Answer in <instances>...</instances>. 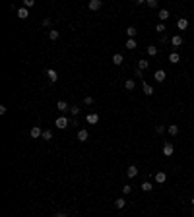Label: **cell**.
I'll return each mask as SVG.
<instances>
[{"label": "cell", "mask_w": 194, "mask_h": 217, "mask_svg": "<svg viewBox=\"0 0 194 217\" xmlns=\"http://www.w3.org/2000/svg\"><path fill=\"white\" fill-rule=\"evenodd\" d=\"M146 52H148L150 56H157V47H153V45H150L148 49H146Z\"/></svg>", "instance_id": "obj_23"}, {"label": "cell", "mask_w": 194, "mask_h": 217, "mask_svg": "<svg viewBox=\"0 0 194 217\" xmlns=\"http://www.w3.org/2000/svg\"><path fill=\"white\" fill-rule=\"evenodd\" d=\"M134 76H136V78H144V72L140 70V68H136V70H134Z\"/></svg>", "instance_id": "obj_34"}, {"label": "cell", "mask_w": 194, "mask_h": 217, "mask_svg": "<svg viewBox=\"0 0 194 217\" xmlns=\"http://www.w3.org/2000/svg\"><path fill=\"white\" fill-rule=\"evenodd\" d=\"M171 45L175 47V49H179V47L182 45V37H181V35H173V37H171Z\"/></svg>", "instance_id": "obj_6"}, {"label": "cell", "mask_w": 194, "mask_h": 217, "mask_svg": "<svg viewBox=\"0 0 194 217\" xmlns=\"http://www.w3.org/2000/svg\"><path fill=\"white\" fill-rule=\"evenodd\" d=\"M190 202H192V205H194V198H192V200H190Z\"/></svg>", "instance_id": "obj_39"}, {"label": "cell", "mask_w": 194, "mask_h": 217, "mask_svg": "<svg viewBox=\"0 0 194 217\" xmlns=\"http://www.w3.org/2000/svg\"><path fill=\"white\" fill-rule=\"evenodd\" d=\"M173 153H175V147H173V144L167 142V144L163 145V155H165V157H171Z\"/></svg>", "instance_id": "obj_4"}, {"label": "cell", "mask_w": 194, "mask_h": 217, "mask_svg": "<svg viewBox=\"0 0 194 217\" xmlns=\"http://www.w3.org/2000/svg\"><path fill=\"white\" fill-rule=\"evenodd\" d=\"M167 180V174L163 171H159V173H155V182H159V184H163Z\"/></svg>", "instance_id": "obj_12"}, {"label": "cell", "mask_w": 194, "mask_h": 217, "mask_svg": "<svg viewBox=\"0 0 194 217\" xmlns=\"http://www.w3.org/2000/svg\"><path fill=\"white\" fill-rule=\"evenodd\" d=\"M126 177H128V178L138 177V169H136V165H130V167L126 169Z\"/></svg>", "instance_id": "obj_9"}, {"label": "cell", "mask_w": 194, "mask_h": 217, "mask_svg": "<svg viewBox=\"0 0 194 217\" xmlns=\"http://www.w3.org/2000/svg\"><path fill=\"white\" fill-rule=\"evenodd\" d=\"M155 31H157V33H161V35H163V31H167L165 23H157V25H155Z\"/></svg>", "instance_id": "obj_28"}, {"label": "cell", "mask_w": 194, "mask_h": 217, "mask_svg": "<svg viewBox=\"0 0 194 217\" xmlns=\"http://www.w3.org/2000/svg\"><path fill=\"white\" fill-rule=\"evenodd\" d=\"M126 49H128V51H134V49H136V39H128V41H126Z\"/></svg>", "instance_id": "obj_27"}, {"label": "cell", "mask_w": 194, "mask_h": 217, "mask_svg": "<svg viewBox=\"0 0 194 217\" xmlns=\"http://www.w3.org/2000/svg\"><path fill=\"white\" fill-rule=\"evenodd\" d=\"M169 62H171V64H177V62H181L179 52H171V54H169Z\"/></svg>", "instance_id": "obj_19"}, {"label": "cell", "mask_w": 194, "mask_h": 217, "mask_svg": "<svg viewBox=\"0 0 194 217\" xmlns=\"http://www.w3.org/2000/svg\"><path fill=\"white\" fill-rule=\"evenodd\" d=\"M49 25H51V19H49V18L43 19V27H49Z\"/></svg>", "instance_id": "obj_37"}, {"label": "cell", "mask_w": 194, "mask_h": 217, "mask_svg": "<svg viewBox=\"0 0 194 217\" xmlns=\"http://www.w3.org/2000/svg\"><path fill=\"white\" fill-rule=\"evenodd\" d=\"M153 78H155V82H157V83H163V82H165V78H167V74H165V70H155Z\"/></svg>", "instance_id": "obj_2"}, {"label": "cell", "mask_w": 194, "mask_h": 217, "mask_svg": "<svg viewBox=\"0 0 194 217\" xmlns=\"http://www.w3.org/2000/svg\"><path fill=\"white\" fill-rule=\"evenodd\" d=\"M41 138H43L45 142H51L52 140V132L51 130H43V136H41Z\"/></svg>", "instance_id": "obj_25"}, {"label": "cell", "mask_w": 194, "mask_h": 217, "mask_svg": "<svg viewBox=\"0 0 194 217\" xmlns=\"http://www.w3.org/2000/svg\"><path fill=\"white\" fill-rule=\"evenodd\" d=\"M177 27H179L181 31H185V29L188 27V19H186V18H181L179 22H177Z\"/></svg>", "instance_id": "obj_15"}, {"label": "cell", "mask_w": 194, "mask_h": 217, "mask_svg": "<svg viewBox=\"0 0 194 217\" xmlns=\"http://www.w3.org/2000/svg\"><path fill=\"white\" fill-rule=\"evenodd\" d=\"M55 217H68V215H66V213H62V211H60V213H56Z\"/></svg>", "instance_id": "obj_38"}, {"label": "cell", "mask_w": 194, "mask_h": 217, "mask_svg": "<svg viewBox=\"0 0 194 217\" xmlns=\"http://www.w3.org/2000/svg\"><path fill=\"white\" fill-rule=\"evenodd\" d=\"M169 10H159V14H157V18H159V23H163V22H167L169 19Z\"/></svg>", "instance_id": "obj_5"}, {"label": "cell", "mask_w": 194, "mask_h": 217, "mask_svg": "<svg viewBox=\"0 0 194 217\" xmlns=\"http://www.w3.org/2000/svg\"><path fill=\"white\" fill-rule=\"evenodd\" d=\"M155 132H157V134H163V132H165V126H163V124H157V126H155Z\"/></svg>", "instance_id": "obj_32"}, {"label": "cell", "mask_w": 194, "mask_h": 217, "mask_svg": "<svg viewBox=\"0 0 194 217\" xmlns=\"http://www.w3.org/2000/svg\"><path fill=\"white\" fill-rule=\"evenodd\" d=\"M130 192H132V186H130V184H124V186H122V194H130Z\"/></svg>", "instance_id": "obj_31"}, {"label": "cell", "mask_w": 194, "mask_h": 217, "mask_svg": "<svg viewBox=\"0 0 194 217\" xmlns=\"http://www.w3.org/2000/svg\"><path fill=\"white\" fill-rule=\"evenodd\" d=\"M124 205H126V200H124V198H117V200H115V208H117V209H122Z\"/></svg>", "instance_id": "obj_20"}, {"label": "cell", "mask_w": 194, "mask_h": 217, "mask_svg": "<svg viewBox=\"0 0 194 217\" xmlns=\"http://www.w3.org/2000/svg\"><path fill=\"white\" fill-rule=\"evenodd\" d=\"M101 8V0H90V10L91 12H97Z\"/></svg>", "instance_id": "obj_11"}, {"label": "cell", "mask_w": 194, "mask_h": 217, "mask_svg": "<svg viewBox=\"0 0 194 217\" xmlns=\"http://www.w3.org/2000/svg\"><path fill=\"white\" fill-rule=\"evenodd\" d=\"M167 132H169V136H177V134H179V126H177V124H169V126H167Z\"/></svg>", "instance_id": "obj_17"}, {"label": "cell", "mask_w": 194, "mask_h": 217, "mask_svg": "<svg viewBox=\"0 0 194 217\" xmlns=\"http://www.w3.org/2000/svg\"><path fill=\"white\" fill-rule=\"evenodd\" d=\"M146 6L148 8H157V0H146Z\"/></svg>", "instance_id": "obj_30"}, {"label": "cell", "mask_w": 194, "mask_h": 217, "mask_svg": "<svg viewBox=\"0 0 194 217\" xmlns=\"http://www.w3.org/2000/svg\"><path fill=\"white\" fill-rule=\"evenodd\" d=\"M78 140L80 142H87V138H90V134H87V130H78Z\"/></svg>", "instance_id": "obj_14"}, {"label": "cell", "mask_w": 194, "mask_h": 217, "mask_svg": "<svg viewBox=\"0 0 194 217\" xmlns=\"http://www.w3.org/2000/svg\"><path fill=\"white\" fill-rule=\"evenodd\" d=\"M86 122H87V124H97V122H99V114H95V113H87Z\"/></svg>", "instance_id": "obj_3"}, {"label": "cell", "mask_w": 194, "mask_h": 217, "mask_svg": "<svg viewBox=\"0 0 194 217\" xmlns=\"http://www.w3.org/2000/svg\"><path fill=\"white\" fill-rule=\"evenodd\" d=\"M192 6H194V4H192Z\"/></svg>", "instance_id": "obj_41"}, {"label": "cell", "mask_w": 194, "mask_h": 217, "mask_svg": "<svg viewBox=\"0 0 194 217\" xmlns=\"http://www.w3.org/2000/svg\"><path fill=\"white\" fill-rule=\"evenodd\" d=\"M70 113H72V116H76L78 113H80V109H78V107H70Z\"/></svg>", "instance_id": "obj_35"}, {"label": "cell", "mask_w": 194, "mask_h": 217, "mask_svg": "<svg viewBox=\"0 0 194 217\" xmlns=\"http://www.w3.org/2000/svg\"><path fill=\"white\" fill-rule=\"evenodd\" d=\"M142 89H144L146 95H153V87H151L148 82H142Z\"/></svg>", "instance_id": "obj_16"}, {"label": "cell", "mask_w": 194, "mask_h": 217, "mask_svg": "<svg viewBox=\"0 0 194 217\" xmlns=\"http://www.w3.org/2000/svg\"><path fill=\"white\" fill-rule=\"evenodd\" d=\"M126 35H128V39H134V37H136V27H134V25H130V27L126 29Z\"/></svg>", "instance_id": "obj_24"}, {"label": "cell", "mask_w": 194, "mask_h": 217, "mask_svg": "<svg viewBox=\"0 0 194 217\" xmlns=\"http://www.w3.org/2000/svg\"><path fill=\"white\" fill-rule=\"evenodd\" d=\"M18 18H19V19H27V18H29V10L22 6V8L18 10Z\"/></svg>", "instance_id": "obj_10"}, {"label": "cell", "mask_w": 194, "mask_h": 217, "mask_svg": "<svg viewBox=\"0 0 194 217\" xmlns=\"http://www.w3.org/2000/svg\"><path fill=\"white\" fill-rule=\"evenodd\" d=\"M83 103H86V105H93V97H86V99H83Z\"/></svg>", "instance_id": "obj_36"}, {"label": "cell", "mask_w": 194, "mask_h": 217, "mask_svg": "<svg viewBox=\"0 0 194 217\" xmlns=\"http://www.w3.org/2000/svg\"><path fill=\"white\" fill-rule=\"evenodd\" d=\"M122 62H124V56L122 54H118V52H117V54H113V64L115 66H120Z\"/></svg>", "instance_id": "obj_13"}, {"label": "cell", "mask_w": 194, "mask_h": 217, "mask_svg": "<svg viewBox=\"0 0 194 217\" xmlns=\"http://www.w3.org/2000/svg\"><path fill=\"white\" fill-rule=\"evenodd\" d=\"M138 68H140V70H148V68H150V62L148 60H146V58H142V60H138Z\"/></svg>", "instance_id": "obj_21"}, {"label": "cell", "mask_w": 194, "mask_h": 217, "mask_svg": "<svg viewBox=\"0 0 194 217\" xmlns=\"http://www.w3.org/2000/svg\"><path fill=\"white\" fill-rule=\"evenodd\" d=\"M124 87H126L128 91H132V89L136 87V82H134V80H126V83H124Z\"/></svg>", "instance_id": "obj_26"}, {"label": "cell", "mask_w": 194, "mask_h": 217, "mask_svg": "<svg viewBox=\"0 0 194 217\" xmlns=\"http://www.w3.org/2000/svg\"><path fill=\"white\" fill-rule=\"evenodd\" d=\"M151 188H153L151 182H142V190H144V192H151Z\"/></svg>", "instance_id": "obj_29"}, {"label": "cell", "mask_w": 194, "mask_h": 217, "mask_svg": "<svg viewBox=\"0 0 194 217\" xmlns=\"http://www.w3.org/2000/svg\"><path fill=\"white\" fill-rule=\"evenodd\" d=\"M33 4H35L33 0H23V8H27V10H29L31 6H33Z\"/></svg>", "instance_id": "obj_33"}, {"label": "cell", "mask_w": 194, "mask_h": 217, "mask_svg": "<svg viewBox=\"0 0 194 217\" xmlns=\"http://www.w3.org/2000/svg\"><path fill=\"white\" fill-rule=\"evenodd\" d=\"M192 217H194V209H192Z\"/></svg>", "instance_id": "obj_40"}, {"label": "cell", "mask_w": 194, "mask_h": 217, "mask_svg": "<svg viewBox=\"0 0 194 217\" xmlns=\"http://www.w3.org/2000/svg\"><path fill=\"white\" fill-rule=\"evenodd\" d=\"M29 136L37 140V138H41V136H43V130H41L39 126H33V128H31V132H29Z\"/></svg>", "instance_id": "obj_8"}, {"label": "cell", "mask_w": 194, "mask_h": 217, "mask_svg": "<svg viewBox=\"0 0 194 217\" xmlns=\"http://www.w3.org/2000/svg\"><path fill=\"white\" fill-rule=\"evenodd\" d=\"M56 109H58L60 113H64V110H70V107H68L66 101H58V103H56Z\"/></svg>", "instance_id": "obj_18"}, {"label": "cell", "mask_w": 194, "mask_h": 217, "mask_svg": "<svg viewBox=\"0 0 194 217\" xmlns=\"http://www.w3.org/2000/svg\"><path fill=\"white\" fill-rule=\"evenodd\" d=\"M58 37H60L58 29H51V31H49V39H51V41H56V39H58Z\"/></svg>", "instance_id": "obj_22"}, {"label": "cell", "mask_w": 194, "mask_h": 217, "mask_svg": "<svg viewBox=\"0 0 194 217\" xmlns=\"http://www.w3.org/2000/svg\"><path fill=\"white\" fill-rule=\"evenodd\" d=\"M47 78H49V82H52V83H55L56 80H58V74H56V70H52V68H49V70H47Z\"/></svg>", "instance_id": "obj_7"}, {"label": "cell", "mask_w": 194, "mask_h": 217, "mask_svg": "<svg viewBox=\"0 0 194 217\" xmlns=\"http://www.w3.org/2000/svg\"><path fill=\"white\" fill-rule=\"evenodd\" d=\"M68 124H70V120L66 118V116H58V118H56V122H55V126L58 130H64V128H68Z\"/></svg>", "instance_id": "obj_1"}]
</instances>
